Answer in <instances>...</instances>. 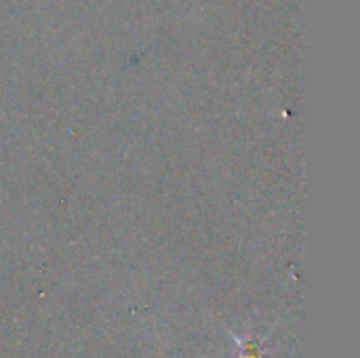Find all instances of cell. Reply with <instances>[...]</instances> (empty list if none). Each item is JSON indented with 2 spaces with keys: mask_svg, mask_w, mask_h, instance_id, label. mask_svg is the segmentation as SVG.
Masks as SVG:
<instances>
[{
  "mask_svg": "<svg viewBox=\"0 0 360 358\" xmlns=\"http://www.w3.org/2000/svg\"><path fill=\"white\" fill-rule=\"evenodd\" d=\"M228 333H230V338L234 340V344L238 346V358L266 357V348H264V344L268 342V338H270L272 333H268V335H264V338H259V335H257V333H253V331H249L245 338L236 335L234 331H228Z\"/></svg>",
  "mask_w": 360,
  "mask_h": 358,
  "instance_id": "obj_1",
  "label": "cell"
}]
</instances>
